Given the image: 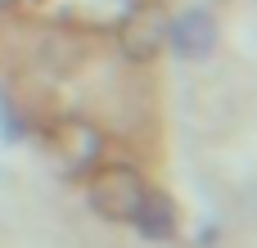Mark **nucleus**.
<instances>
[{
	"instance_id": "nucleus-4",
	"label": "nucleus",
	"mask_w": 257,
	"mask_h": 248,
	"mask_svg": "<svg viewBox=\"0 0 257 248\" xmlns=\"http://www.w3.org/2000/svg\"><path fill=\"white\" fill-rule=\"evenodd\" d=\"M54 154L68 172H86L99 158V136L86 122H59L54 127Z\"/></svg>"
},
{
	"instance_id": "nucleus-3",
	"label": "nucleus",
	"mask_w": 257,
	"mask_h": 248,
	"mask_svg": "<svg viewBox=\"0 0 257 248\" xmlns=\"http://www.w3.org/2000/svg\"><path fill=\"white\" fill-rule=\"evenodd\" d=\"M167 36H172L181 59H208L212 45H217V23H212L208 9H190L176 23H167Z\"/></svg>"
},
{
	"instance_id": "nucleus-5",
	"label": "nucleus",
	"mask_w": 257,
	"mask_h": 248,
	"mask_svg": "<svg viewBox=\"0 0 257 248\" xmlns=\"http://www.w3.org/2000/svg\"><path fill=\"white\" fill-rule=\"evenodd\" d=\"M131 221H136V230H140L145 239H154V244H167V239L176 235V208H172L167 194H149V190H145L140 212H136Z\"/></svg>"
},
{
	"instance_id": "nucleus-1",
	"label": "nucleus",
	"mask_w": 257,
	"mask_h": 248,
	"mask_svg": "<svg viewBox=\"0 0 257 248\" xmlns=\"http://www.w3.org/2000/svg\"><path fill=\"white\" fill-rule=\"evenodd\" d=\"M140 199H145V181L122 163L99 167L95 181H90V208L108 221H131L140 212Z\"/></svg>"
},
{
	"instance_id": "nucleus-2",
	"label": "nucleus",
	"mask_w": 257,
	"mask_h": 248,
	"mask_svg": "<svg viewBox=\"0 0 257 248\" xmlns=\"http://www.w3.org/2000/svg\"><path fill=\"white\" fill-rule=\"evenodd\" d=\"M163 41H167V18H163L158 9H140V14H131V18L122 23V54H126L131 63L158 59Z\"/></svg>"
}]
</instances>
